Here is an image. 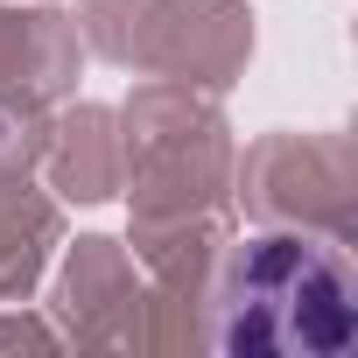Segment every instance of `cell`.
I'll use <instances>...</instances> for the list:
<instances>
[{"label":"cell","mask_w":358,"mask_h":358,"mask_svg":"<svg viewBox=\"0 0 358 358\" xmlns=\"http://www.w3.org/2000/svg\"><path fill=\"white\" fill-rule=\"evenodd\" d=\"M218 344L274 358H330L351 344V274L337 246L267 232L232 246L218 274Z\"/></svg>","instance_id":"obj_1"}]
</instances>
